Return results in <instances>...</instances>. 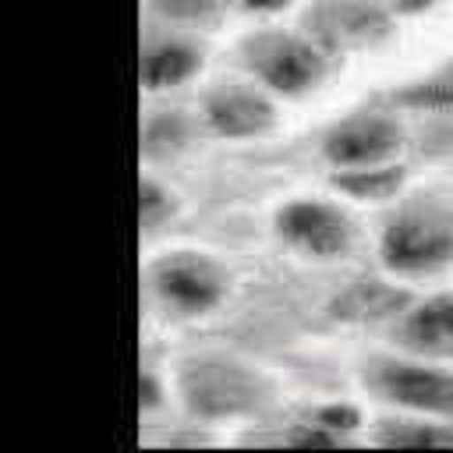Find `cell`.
Returning a JSON list of instances; mask_svg holds the SVG:
<instances>
[{"label": "cell", "instance_id": "1", "mask_svg": "<svg viewBox=\"0 0 453 453\" xmlns=\"http://www.w3.org/2000/svg\"><path fill=\"white\" fill-rule=\"evenodd\" d=\"M379 255L382 265L400 276L435 273L453 262V219L432 209H407L382 230Z\"/></svg>", "mask_w": 453, "mask_h": 453}, {"label": "cell", "instance_id": "2", "mask_svg": "<svg viewBox=\"0 0 453 453\" xmlns=\"http://www.w3.org/2000/svg\"><path fill=\"white\" fill-rule=\"evenodd\" d=\"M276 230L290 248L315 255V258H336L354 241L350 219L336 205L315 202V198H301V202L283 205L276 216Z\"/></svg>", "mask_w": 453, "mask_h": 453}, {"label": "cell", "instance_id": "3", "mask_svg": "<svg viewBox=\"0 0 453 453\" xmlns=\"http://www.w3.org/2000/svg\"><path fill=\"white\" fill-rule=\"evenodd\" d=\"M152 287H156L159 301L177 308L180 315H205L226 294L223 273L209 258H198V255H170V258H163L156 265V273H152Z\"/></svg>", "mask_w": 453, "mask_h": 453}, {"label": "cell", "instance_id": "4", "mask_svg": "<svg viewBox=\"0 0 453 453\" xmlns=\"http://www.w3.org/2000/svg\"><path fill=\"white\" fill-rule=\"evenodd\" d=\"M251 67L269 88L283 96H301L322 81L326 57L297 35H273L251 46Z\"/></svg>", "mask_w": 453, "mask_h": 453}, {"label": "cell", "instance_id": "5", "mask_svg": "<svg viewBox=\"0 0 453 453\" xmlns=\"http://www.w3.org/2000/svg\"><path fill=\"white\" fill-rule=\"evenodd\" d=\"M403 149V131L389 117H354L333 127L322 142V152L333 166L343 170H368L382 166Z\"/></svg>", "mask_w": 453, "mask_h": 453}, {"label": "cell", "instance_id": "6", "mask_svg": "<svg viewBox=\"0 0 453 453\" xmlns=\"http://www.w3.org/2000/svg\"><path fill=\"white\" fill-rule=\"evenodd\" d=\"M375 389L407 411L418 414H439L453 421V372L425 368V365H379Z\"/></svg>", "mask_w": 453, "mask_h": 453}, {"label": "cell", "instance_id": "7", "mask_svg": "<svg viewBox=\"0 0 453 453\" xmlns=\"http://www.w3.org/2000/svg\"><path fill=\"white\" fill-rule=\"evenodd\" d=\"M184 393H188L191 407L202 414H237L258 400V382L241 365L202 361L188 372Z\"/></svg>", "mask_w": 453, "mask_h": 453}, {"label": "cell", "instance_id": "8", "mask_svg": "<svg viewBox=\"0 0 453 453\" xmlns=\"http://www.w3.org/2000/svg\"><path fill=\"white\" fill-rule=\"evenodd\" d=\"M205 120L216 134L223 138H251L262 134L273 124V106L258 92L248 88H223L209 96L205 103Z\"/></svg>", "mask_w": 453, "mask_h": 453}, {"label": "cell", "instance_id": "9", "mask_svg": "<svg viewBox=\"0 0 453 453\" xmlns=\"http://www.w3.org/2000/svg\"><path fill=\"white\" fill-rule=\"evenodd\" d=\"M403 343L421 354H453V294H435L407 311Z\"/></svg>", "mask_w": 453, "mask_h": 453}, {"label": "cell", "instance_id": "10", "mask_svg": "<svg viewBox=\"0 0 453 453\" xmlns=\"http://www.w3.org/2000/svg\"><path fill=\"white\" fill-rule=\"evenodd\" d=\"M202 57L195 46L188 42H177V39H163V42H152L142 57V81L145 88L159 92V88H173L180 81H188L195 71H198Z\"/></svg>", "mask_w": 453, "mask_h": 453}, {"label": "cell", "instance_id": "11", "mask_svg": "<svg viewBox=\"0 0 453 453\" xmlns=\"http://www.w3.org/2000/svg\"><path fill=\"white\" fill-rule=\"evenodd\" d=\"M386 446H453V425L428 421H393L379 435Z\"/></svg>", "mask_w": 453, "mask_h": 453}, {"label": "cell", "instance_id": "12", "mask_svg": "<svg viewBox=\"0 0 453 453\" xmlns=\"http://www.w3.org/2000/svg\"><path fill=\"white\" fill-rule=\"evenodd\" d=\"M173 209V202H170V191H163L156 180H145L142 184V202H138V216H142V226H156L166 212Z\"/></svg>", "mask_w": 453, "mask_h": 453}, {"label": "cell", "instance_id": "13", "mask_svg": "<svg viewBox=\"0 0 453 453\" xmlns=\"http://www.w3.org/2000/svg\"><path fill=\"white\" fill-rule=\"evenodd\" d=\"M411 106H428V110H453V81H435V85H421L414 92L403 96Z\"/></svg>", "mask_w": 453, "mask_h": 453}, {"label": "cell", "instance_id": "14", "mask_svg": "<svg viewBox=\"0 0 453 453\" xmlns=\"http://www.w3.org/2000/svg\"><path fill=\"white\" fill-rule=\"evenodd\" d=\"M219 0H156V7L170 18H205L216 11Z\"/></svg>", "mask_w": 453, "mask_h": 453}, {"label": "cell", "instance_id": "15", "mask_svg": "<svg viewBox=\"0 0 453 453\" xmlns=\"http://www.w3.org/2000/svg\"><path fill=\"white\" fill-rule=\"evenodd\" d=\"M315 421L326 425V428H333V432H347V428L357 425V414L350 407H326V411L315 414Z\"/></svg>", "mask_w": 453, "mask_h": 453}, {"label": "cell", "instance_id": "16", "mask_svg": "<svg viewBox=\"0 0 453 453\" xmlns=\"http://www.w3.org/2000/svg\"><path fill=\"white\" fill-rule=\"evenodd\" d=\"M283 4H290V0H244V7H251V11H276Z\"/></svg>", "mask_w": 453, "mask_h": 453}]
</instances>
